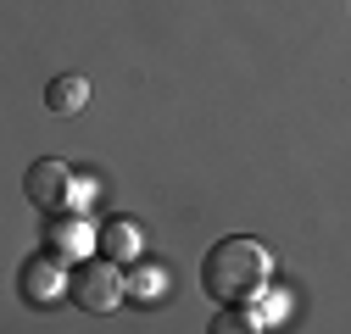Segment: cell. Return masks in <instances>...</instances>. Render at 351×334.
Here are the masks:
<instances>
[{
  "label": "cell",
  "mask_w": 351,
  "mask_h": 334,
  "mask_svg": "<svg viewBox=\"0 0 351 334\" xmlns=\"http://www.w3.org/2000/svg\"><path fill=\"white\" fill-rule=\"evenodd\" d=\"M274 279V262H268V250H262L256 240L245 234H229V240H217L206 250V262H201V284H206V296L217 307H234V301H256L262 290H268Z\"/></svg>",
  "instance_id": "cell-1"
},
{
  "label": "cell",
  "mask_w": 351,
  "mask_h": 334,
  "mask_svg": "<svg viewBox=\"0 0 351 334\" xmlns=\"http://www.w3.org/2000/svg\"><path fill=\"white\" fill-rule=\"evenodd\" d=\"M67 296L84 307V312H117L123 307V273L117 262H78V273L67 279Z\"/></svg>",
  "instance_id": "cell-2"
},
{
  "label": "cell",
  "mask_w": 351,
  "mask_h": 334,
  "mask_svg": "<svg viewBox=\"0 0 351 334\" xmlns=\"http://www.w3.org/2000/svg\"><path fill=\"white\" fill-rule=\"evenodd\" d=\"M23 190H28V201L39 206V212H67V206H73V167L67 162H34L28 167V179H23Z\"/></svg>",
  "instance_id": "cell-3"
},
{
  "label": "cell",
  "mask_w": 351,
  "mask_h": 334,
  "mask_svg": "<svg viewBox=\"0 0 351 334\" xmlns=\"http://www.w3.org/2000/svg\"><path fill=\"white\" fill-rule=\"evenodd\" d=\"M45 245L56 250L62 262H78L84 250L95 245V229L84 223V218H73V212H51V223H45Z\"/></svg>",
  "instance_id": "cell-4"
},
{
  "label": "cell",
  "mask_w": 351,
  "mask_h": 334,
  "mask_svg": "<svg viewBox=\"0 0 351 334\" xmlns=\"http://www.w3.org/2000/svg\"><path fill=\"white\" fill-rule=\"evenodd\" d=\"M23 296L39 301V307L56 301V296H67V273H62V257H56V250H45L39 262L23 268Z\"/></svg>",
  "instance_id": "cell-5"
},
{
  "label": "cell",
  "mask_w": 351,
  "mask_h": 334,
  "mask_svg": "<svg viewBox=\"0 0 351 334\" xmlns=\"http://www.w3.org/2000/svg\"><path fill=\"white\" fill-rule=\"evenodd\" d=\"M84 101H90V84H84L78 73H62V78H51V84H45V106H51V112H62V117H73Z\"/></svg>",
  "instance_id": "cell-6"
},
{
  "label": "cell",
  "mask_w": 351,
  "mask_h": 334,
  "mask_svg": "<svg viewBox=\"0 0 351 334\" xmlns=\"http://www.w3.org/2000/svg\"><path fill=\"white\" fill-rule=\"evenodd\" d=\"M101 250H106V257L112 262H128V257H134V250H140V234H134V223H106L101 229Z\"/></svg>",
  "instance_id": "cell-7"
},
{
  "label": "cell",
  "mask_w": 351,
  "mask_h": 334,
  "mask_svg": "<svg viewBox=\"0 0 351 334\" xmlns=\"http://www.w3.org/2000/svg\"><path fill=\"white\" fill-rule=\"evenodd\" d=\"M212 329H217V334H240V329H256V318L245 312V301H234V307H229L223 318H217Z\"/></svg>",
  "instance_id": "cell-8"
}]
</instances>
